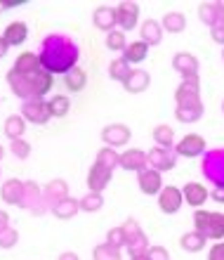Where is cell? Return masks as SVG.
Masks as SVG:
<instances>
[{
    "label": "cell",
    "mask_w": 224,
    "mask_h": 260,
    "mask_svg": "<svg viewBox=\"0 0 224 260\" xmlns=\"http://www.w3.org/2000/svg\"><path fill=\"white\" fill-rule=\"evenodd\" d=\"M149 85H151V76L146 74L144 69H132V71H130V76L125 78V83H123V88L128 90V92H132V95L144 92Z\"/></svg>",
    "instance_id": "cell-22"
},
{
    "label": "cell",
    "mask_w": 224,
    "mask_h": 260,
    "mask_svg": "<svg viewBox=\"0 0 224 260\" xmlns=\"http://www.w3.org/2000/svg\"><path fill=\"white\" fill-rule=\"evenodd\" d=\"M198 19L210 28L217 26L222 21V3H201L198 5Z\"/></svg>",
    "instance_id": "cell-25"
},
{
    "label": "cell",
    "mask_w": 224,
    "mask_h": 260,
    "mask_svg": "<svg viewBox=\"0 0 224 260\" xmlns=\"http://www.w3.org/2000/svg\"><path fill=\"white\" fill-rule=\"evenodd\" d=\"M21 116L26 118V123L45 125L52 118V114H50V104L45 100H26L21 104Z\"/></svg>",
    "instance_id": "cell-7"
},
{
    "label": "cell",
    "mask_w": 224,
    "mask_h": 260,
    "mask_svg": "<svg viewBox=\"0 0 224 260\" xmlns=\"http://www.w3.org/2000/svg\"><path fill=\"white\" fill-rule=\"evenodd\" d=\"M146 52H149V45H144L142 41H137V43H130L128 48L123 50V59L128 64H139L146 59Z\"/></svg>",
    "instance_id": "cell-32"
},
{
    "label": "cell",
    "mask_w": 224,
    "mask_h": 260,
    "mask_svg": "<svg viewBox=\"0 0 224 260\" xmlns=\"http://www.w3.org/2000/svg\"><path fill=\"white\" fill-rule=\"evenodd\" d=\"M106 48L111 50V52H121V50L128 48V41H125V34H123L121 28H116V31H111V34H106Z\"/></svg>",
    "instance_id": "cell-39"
},
{
    "label": "cell",
    "mask_w": 224,
    "mask_h": 260,
    "mask_svg": "<svg viewBox=\"0 0 224 260\" xmlns=\"http://www.w3.org/2000/svg\"><path fill=\"white\" fill-rule=\"evenodd\" d=\"M59 260H81L78 258V253H73V251H66V253H61Z\"/></svg>",
    "instance_id": "cell-49"
},
{
    "label": "cell",
    "mask_w": 224,
    "mask_h": 260,
    "mask_svg": "<svg viewBox=\"0 0 224 260\" xmlns=\"http://www.w3.org/2000/svg\"><path fill=\"white\" fill-rule=\"evenodd\" d=\"M5 156V147H3V144H0V158Z\"/></svg>",
    "instance_id": "cell-52"
},
{
    "label": "cell",
    "mask_w": 224,
    "mask_h": 260,
    "mask_svg": "<svg viewBox=\"0 0 224 260\" xmlns=\"http://www.w3.org/2000/svg\"><path fill=\"white\" fill-rule=\"evenodd\" d=\"M7 85L17 97H21L24 102L26 100H43L48 95L52 85H55V76L48 74V71H38V74L24 76L17 74V71H7Z\"/></svg>",
    "instance_id": "cell-3"
},
{
    "label": "cell",
    "mask_w": 224,
    "mask_h": 260,
    "mask_svg": "<svg viewBox=\"0 0 224 260\" xmlns=\"http://www.w3.org/2000/svg\"><path fill=\"white\" fill-rule=\"evenodd\" d=\"M154 142L158 147H175V130L170 125H156L154 128Z\"/></svg>",
    "instance_id": "cell-37"
},
{
    "label": "cell",
    "mask_w": 224,
    "mask_h": 260,
    "mask_svg": "<svg viewBox=\"0 0 224 260\" xmlns=\"http://www.w3.org/2000/svg\"><path fill=\"white\" fill-rule=\"evenodd\" d=\"M205 180L215 187H224V149H210L203 154L201 164Z\"/></svg>",
    "instance_id": "cell-5"
},
{
    "label": "cell",
    "mask_w": 224,
    "mask_h": 260,
    "mask_svg": "<svg viewBox=\"0 0 224 260\" xmlns=\"http://www.w3.org/2000/svg\"><path fill=\"white\" fill-rule=\"evenodd\" d=\"M48 104H50V114L55 118H64L68 114V109H71V100L66 95H55L52 100H48Z\"/></svg>",
    "instance_id": "cell-36"
},
{
    "label": "cell",
    "mask_w": 224,
    "mask_h": 260,
    "mask_svg": "<svg viewBox=\"0 0 224 260\" xmlns=\"http://www.w3.org/2000/svg\"><path fill=\"white\" fill-rule=\"evenodd\" d=\"M10 151H12V156L24 161V158L31 156V144H28L24 137H21V140H12V142H10Z\"/></svg>",
    "instance_id": "cell-40"
},
{
    "label": "cell",
    "mask_w": 224,
    "mask_h": 260,
    "mask_svg": "<svg viewBox=\"0 0 224 260\" xmlns=\"http://www.w3.org/2000/svg\"><path fill=\"white\" fill-rule=\"evenodd\" d=\"M222 111H224V102H222Z\"/></svg>",
    "instance_id": "cell-54"
},
{
    "label": "cell",
    "mask_w": 224,
    "mask_h": 260,
    "mask_svg": "<svg viewBox=\"0 0 224 260\" xmlns=\"http://www.w3.org/2000/svg\"><path fill=\"white\" fill-rule=\"evenodd\" d=\"M210 197L215 199L217 204H224V187H215V192H212Z\"/></svg>",
    "instance_id": "cell-47"
},
{
    "label": "cell",
    "mask_w": 224,
    "mask_h": 260,
    "mask_svg": "<svg viewBox=\"0 0 224 260\" xmlns=\"http://www.w3.org/2000/svg\"><path fill=\"white\" fill-rule=\"evenodd\" d=\"M50 211L55 213V218L59 220H71L76 215V213L81 211V199H73V197H66L61 199L59 204H55Z\"/></svg>",
    "instance_id": "cell-27"
},
{
    "label": "cell",
    "mask_w": 224,
    "mask_h": 260,
    "mask_svg": "<svg viewBox=\"0 0 224 260\" xmlns=\"http://www.w3.org/2000/svg\"><path fill=\"white\" fill-rule=\"evenodd\" d=\"M130 128L123 123H111L106 125V128L102 130V140L106 147H111V149H116V147H125V144L130 142Z\"/></svg>",
    "instance_id": "cell-13"
},
{
    "label": "cell",
    "mask_w": 224,
    "mask_h": 260,
    "mask_svg": "<svg viewBox=\"0 0 224 260\" xmlns=\"http://www.w3.org/2000/svg\"><path fill=\"white\" fill-rule=\"evenodd\" d=\"M3 38H5V43L10 45V48L24 45V41L28 38V26L24 24V21H12V24H7Z\"/></svg>",
    "instance_id": "cell-26"
},
{
    "label": "cell",
    "mask_w": 224,
    "mask_h": 260,
    "mask_svg": "<svg viewBox=\"0 0 224 260\" xmlns=\"http://www.w3.org/2000/svg\"><path fill=\"white\" fill-rule=\"evenodd\" d=\"M205 237L201 232H186L182 234V239H179V246H182V251H186V253H198V251H203L205 248Z\"/></svg>",
    "instance_id": "cell-29"
},
{
    "label": "cell",
    "mask_w": 224,
    "mask_h": 260,
    "mask_svg": "<svg viewBox=\"0 0 224 260\" xmlns=\"http://www.w3.org/2000/svg\"><path fill=\"white\" fill-rule=\"evenodd\" d=\"M7 50H10V45H7V43H5V38L0 36V59H3V57L7 55Z\"/></svg>",
    "instance_id": "cell-48"
},
{
    "label": "cell",
    "mask_w": 224,
    "mask_h": 260,
    "mask_svg": "<svg viewBox=\"0 0 224 260\" xmlns=\"http://www.w3.org/2000/svg\"><path fill=\"white\" fill-rule=\"evenodd\" d=\"M194 225H196V232H201L205 239H212V241L224 239V213L196 208V213H194Z\"/></svg>",
    "instance_id": "cell-4"
},
{
    "label": "cell",
    "mask_w": 224,
    "mask_h": 260,
    "mask_svg": "<svg viewBox=\"0 0 224 260\" xmlns=\"http://www.w3.org/2000/svg\"><path fill=\"white\" fill-rule=\"evenodd\" d=\"M85 83H88V76H85V71H83L81 67H76V69H71L68 74H64V85H66V90H71V92L85 90Z\"/></svg>",
    "instance_id": "cell-31"
},
{
    "label": "cell",
    "mask_w": 224,
    "mask_h": 260,
    "mask_svg": "<svg viewBox=\"0 0 224 260\" xmlns=\"http://www.w3.org/2000/svg\"><path fill=\"white\" fill-rule=\"evenodd\" d=\"M116 21H118V26L121 31H132L137 26V21H139V5L137 3H130V0H123L116 5Z\"/></svg>",
    "instance_id": "cell-10"
},
{
    "label": "cell",
    "mask_w": 224,
    "mask_h": 260,
    "mask_svg": "<svg viewBox=\"0 0 224 260\" xmlns=\"http://www.w3.org/2000/svg\"><path fill=\"white\" fill-rule=\"evenodd\" d=\"M43 194H45V204H48V211H50L55 204H59L61 199L68 197L66 180L57 178V180H52V182H48V185H45V189H43Z\"/></svg>",
    "instance_id": "cell-23"
},
{
    "label": "cell",
    "mask_w": 224,
    "mask_h": 260,
    "mask_svg": "<svg viewBox=\"0 0 224 260\" xmlns=\"http://www.w3.org/2000/svg\"><path fill=\"white\" fill-rule=\"evenodd\" d=\"M139 36H142V43H144V45H149V48L158 45V43L163 41V26H161V21L146 19L142 26H139Z\"/></svg>",
    "instance_id": "cell-24"
},
{
    "label": "cell",
    "mask_w": 224,
    "mask_h": 260,
    "mask_svg": "<svg viewBox=\"0 0 224 260\" xmlns=\"http://www.w3.org/2000/svg\"><path fill=\"white\" fill-rule=\"evenodd\" d=\"M123 230H125V237H128V253H144V251H149V239H146V234L142 232V227L137 225V220L128 218L123 222Z\"/></svg>",
    "instance_id": "cell-6"
},
{
    "label": "cell",
    "mask_w": 224,
    "mask_h": 260,
    "mask_svg": "<svg viewBox=\"0 0 224 260\" xmlns=\"http://www.w3.org/2000/svg\"><path fill=\"white\" fill-rule=\"evenodd\" d=\"M161 26H163V31H168V34H182L184 28H186V17H184L182 12H168V14H163Z\"/></svg>",
    "instance_id": "cell-30"
},
{
    "label": "cell",
    "mask_w": 224,
    "mask_h": 260,
    "mask_svg": "<svg viewBox=\"0 0 224 260\" xmlns=\"http://www.w3.org/2000/svg\"><path fill=\"white\" fill-rule=\"evenodd\" d=\"M130 64L123 59V57H118V59H114V62L109 64V78L111 81H118V83H125V78L130 76Z\"/></svg>",
    "instance_id": "cell-34"
},
{
    "label": "cell",
    "mask_w": 224,
    "mask_h": 260,
    "mask_svg": "<svg viewBox=\"0 0 224 260\" xmlns=\"http://www.w3.org/2000/svg\"><path fill=\"white\" fill-rule=\"evenodd\" d=\"M208 260H224V241H217V244L208 251Z\"/></svg>",
    "instance_id": "cell-44"
},
{
    "label": "cell",
    "mask_w": 224,
    "mask_h": 260,
    "mask_svg": "<svg viewBox=\"0 0 224 260\" xmlns=\"http://www.w3.org/2000/svg\"><path fill=\"white\" fill-rule=\"evenodd\" d=\"M24 208H26L28 213H33V215H43V213L48 211L45 194H43L41 185L33 182V180L24 182Z\"/></svg>",
    "instance_id": "cell-8"
},
{
    "label": "cell",
    "mask_w": 224,
    "mask_h": 260,
    "mask_svg": "<svg viewBox=\"0 0 224 260\" xmlns=\"http://www.w3.org/2000/svg\"><path fill=\"white\" fill-rule=\"evenodd\" d=\"M137 185H139V189H142L144 194H149V197L161 194V189L165 187L161 173L154 171V168H144V171L137 173Z\"/></svg>",
    "instance_id": "cell-14"
},
{
    "label": "cell",
    "mask_w": 224,
    "mask_h": 260,
    "mask_svg": "<svg viewBox=\"0 0 224 260\" xmlns=\"http://www.w3.org/2000/svg\"><path fill=\"white\" fill-rule=\"evenodd\" d=\"M175 116L179 123H196L203 116V100H201V81L196 78H182L175 90Z\"/></svg>",
    "instance_id": "cell-2"
},
{
    "label": "cell",
    "mask_w": 224,
    "mask_h": 260,
    "mask_svg": "<svg viewBox=\"0 0 224 260\" xmlns=\"http://www.w3.org/2000/svg\"><path fill=\"white\" fill-rule=\"evenodd\" d=\"M182 194H184V204L194 206V208H201L205 204V199L210 197V192L205 189V185L201 182H186L182 187Z\"/></svg>",
    "instance_id": "cell-21"
},
{
    "label": "cell",
    "mask_w": 224,
    "mask_h": 260,
    "mask_svg": "<svg viewBox=\"0 0 224 260\" xmlns=\"http://www.w3.org/2000/svg\"><path fill=\"white\" fill-rule=\"evenodd\" d=\"M38 59H41L43 71L48 74H68L71 69L78 67L81 59V48L71 36L64 34H50L41 41L38 48Z\"/></svg>",
    "instance_id": "cell-1"
},
{
    "label": "cell",
    "mask_w": 224,
    "mask_h": 260,
    "mask_svg": "<svg viewBox=\"0 0 224 260\" xmlns=\"http://www.w3.org/2000/svg\"><path fill=\"white\" fill-rule=\"evenodd\" d=\"M111 178H114V171H109V168H104V166L95 164L92 168H90V173H88V187H90V192L102 194L104 189L109 187Z\"/></svg>",
    "instance_id": "cell-16"
},
{
    "label": "cell",
    "mask_w": 224,
    "mask_h": 260,
    "mask_svg": "<svg viewBox=\"0 0 224 260\" xmlns=\"http://www.w3.org/2000/svg\"><path fill=\"white\" fill-rule=\"evenodd\" d=\"M146 255H149V260H170V253L165 246H149Z\"/></svg>",
    "instance_id": "cell-43"
},
{
    "label": "cell",
    "mask_w": 224,
    "mask_h": 260,
    "mask_svg": "<svg viewBox=\"0 0 224 260\" xmlns=\"http://www.w3.org/2000/svg\"><path fill=\"white\" fill-rule=\"evenodd\" d=\"M17 241H19V232L14 227H7L0 232V248H12L17 246Z\"/></svg>",
    "instance_id": "cell-42"
},
{
    "label": "cell",
    "mask_w": 224,
    "mask_h": 260,
    "mask_svg": "<svg viewBox=\"0 0 224 260\" xmlns=\"http://www.w3.org/2000/svg\"><path fill=\"white\" fill-rule=\"evenodd\" d=\"M12 71H17V74H24V76H31V74H38V71H43L41 59H38V52H21V55L14 59Z\"/></svg>",
    "instance_id": "cell-20"
},
{
    "label": "cell",
    "mask_w": 224,
    "mask_h": 260,
    "mask_svg": "<svg viewBox=\"0 0 224 260\" xmlns=\"http://www.w3.org/2000/svg\"><path fill=\"white\" fill-rule=\"evenodd\" d=\"M102 206H104V199H102V194H97V192H88L81 199V211H85V213L102 211Z\"/></svg>",
    "instance_id": "cell-38"
},
{
    "label": "cell",
    "mask_w": 224,
    "mask_h": 260,
    "mask_svg": "<svg viewBox=\"0 0 224 260\" xmlns=\"http://www.w3.org/2000/svg\"><path fill=\"white\" fill-rule=\"evenodd\" d=\"M210 38L215 43H219V45H224V26H222V24H217V26L210 28Z\"/></svg>",
    "instance_id": "cell-45"
},
{
    "label": "cell",
    "mask_w": 224,
    "mask_h": 260,
    "mask_svg": "<svg viewBox=\"0 0 224 260\" xmlns=\"http://www.w3.org/2000/svg\"><path fill=\"white\" fill-rule=\"evenodd\" d=\"M205 140L201 135H196V133H191V135H184L179 142H177L175 151L179 154V156H186V158H196V156H203L205 154Z\"/></svg>",
    "instance_id": "cell-11"
},
{
    "label": "cell",
    "mask_w": 224,
    "mask_h": 260,
    "mask_svg": "<svg viewBox=\"0 0 224 260\" xmlns=\"http://www.w3.org/2000/svg\"><path fill=\"white\" fill-rule=\"evenodd\" d=\"M146 156H149V168H154V171H158V173L172 171L177 166L175 147H154Z\"/></svg>",
    "instance_id": "cell-9"
},
{
    "label": "cell",
    "mask_w": 224,
    "mask_h": 260,
    "mask_svg": "<svg viewBox=\"0 0 224 260\" xmlns=\"http://www.w3.org/2000/svg\"><path fill=\"white\" fill-rule=\"evenodd\" d=\"M118 168L123 171H132V173H139L144 168H149V156H146V151L142 149H128L121 154V164Z\"/></svg>",
    "instance_id": "cell-15"
},
{
    "label": "cell",
    "mask_w": 224,
    "mask_h": 260,
    "mask_svg": "<svg viewBox=\"0 0 224 260\" xmlns=\"http://www.w3.org/2000/svg\"><path fill=\"white\" fill-rule=\"evenodd\" d=\"M7 227H10V215H7V211H0V232Z\"/></svg>",
    "instance_id": "cell-46"
},
{
    "label": "cell",
    "mask_w": 224,
    "mask_h": 260,
    "mask_svg": "<svg viewBox=\"0 0 224 260\" xmlns=\"http://www.w3.org/2000/svg\"><path fill=\"white\" fill-rule=\"evenodd\" d=\"M24 133H26V118L21 114H12V116L5 118V135L10 137V142L12 140H21Z\"/></svg>",
    "instance_id": "cell-28"
},
{
    "label": "cell",
    "mask_w": 224,
    "mask_h": 260,
    "mask_svg": "<svg viewBox=\"0 0 224 260\" xmlns=\"http://www.w3.org/2000/svg\"><path fill=\"white\" fill-rule=\"evenodd\" d=\"M0 197L3 201L10 206H17V208H24V182L17 178L7 180L5 185L0 187Z\"/></svg>",
    "instance_id": "cell-18"
},
{
    "label": "cell",
    "mask_w": 224,
    "mask_h": 260,
    "mask_svg": "<svg viewBox=\"0 0 224 260\" xmlns=\"http://www.w3.org/2000/svg\"><path fill=\"white\" fill-rule=\"evenodd\" d=\"M222 59H224V52H222Z\"/></svg>",
    "instance_id": "cell-55"
},
{
    "label": "cell",
    "mask_w": 224,
    "mask_h": 260,
    "mask_svg": "<svg viewBox=\"0 0 224 260\" xmlns=\"http://www.w3.org/2000/svg\"><path fill=\"white\" fill-rule=\"evenodd\" d=\"M219 24L224 26V3H222V21H219Z\"/></svg>",
    "instance_id": "cell-53"
},
{
    "label": "cell",
    "mask_w": 224,
    "mask_h": 260,
    "mask_svg": "<svg viewBox=\"0 0 224 260\" xmlns=\"http://www.w3.org/2000/svg\"><path fill=\"white\" fill-rule=\"evenodd\" d=\"M130 260H149V255H146V251H144V253H132Z\"/></svg>",
    "instance_id": "cell-51"
},
{
    "label": "cell",
    "mask_w": 224,
    "mask_h": 260,
    "mask_svg": "<svg viewBox=\"0 0 224 260\" xmlns=\"http://www.w3.org/2000/svg\"><path fill=\"white\" fill-rule=\"evenodd\" d=\"M172 69L182 78H196L198 76V59L191 52H177L172 57Z\"/></svg>",
    "instance_id": "cell-17"
},
{
    "label": "cell",
    "mask_w": 224,
    "mask_h": 260,
    "mask_svg": "<svg viewBox=\"0 0 224 260\" xmlns=\"http://www.w3.org/2000/svg\"><path fill=\"white\" fill-rule=\"evenodd\" d=\"M182 204H184L182 189H177V187H172V185L163 187L161 194H158V208H161L163 213H168V215H172V213L179 211Z\"/></svg>",
    "instance_id": "cell-12"
},
{
    "label": "cell",
    "mask_w": 224,
    "mask_h": 260,
    "mask_svg": "<svg viewBox=\"0 0 224 260\" xmlns=\"http://www.w3.org/2000/svg\"><path fill=\"white\" fill-rule=\"evenodd\" d=\"M92 258L95 260H123V255H121V248H116V246H111L109 241H104V244H97L95 246Z\"/></svg>",
    "instance_id": "cell-35"
},
{
    "label": "cell",
    "mask_w": 224,
    "mask_h": 260,
    "mask_svg": "<svg viewBox=\"0 0 224 260\" xmlns=\"http://www.w3.org/2000/svg\"><path fill=\"white\" fill-rule=\"evenodd\" d=\"M95 164L104 166V168H109V171H116L118 168V164H121V154L116 149H111V147H102V149L97 151V161Z\"/></svg>",
    "instance_id": "cell-33"
},
{
    "label": "cell",
    "mask_w": 224,
    "mask_h": 260,
    "mask_svg": "<svg viewBox=\"0 0 224 260\" xmlns=\"http://www.w3.org/2000/svg\"><path fill=\"white\" fill-rule=\"evenodd\" d=\"M106 241H109L111 246H116V248L128 246V237H125V230H123V225L109 230V234H106Z\"/></svg>",
    "instance_id": "cell-41"
},
{
    "label": "cell",
    "mask_w": 224,
    "mask_h": 260,
    "mask_svg": "<svg viewBox=\"0 0 224 260\" xmlns=\"http://www.w3.org/2000/svg\"><path fill=\"white\" fill-rule=\"evenodd\" d=\"M14 5H21V3H14V0H0V10H7V7H14Z\"/></svg>",
    "instance_id": "cell-50"
},
{
    "label": "cell",
    "mask_w": 224,
    "mask_h": 260,
    "mask_svg": "<svg viewBox=\"0 0 224 260\" xmlns=\"http://www.w3.org/2000/svg\"><path fill=\"white\" fill-rule=\"evenodd\" d=\"M92 24H95L99 31H106V34H111V31H116V7H109V5H99L92 12Z\"/></svg>",
    "instance_id": "cell-19"
}]
</instances>
